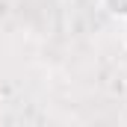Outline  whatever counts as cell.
<instances>
[{
  "label": "cell",
  "instance_id": "7a4b0ae2",
  "mask_svg": "<svg viewBox=\"0 0 127 127\" xmlns=\"http://www.w3.org/2000/svg\"><path fill=\"white\" fill-rule=\"evenodd\" d=\"M124 24H127V21H124ZM124 44H127V30H124Z\"/></svg>",
  "mask_w": 127,
  "mask_h": 127
},
{
  "label": "cell",
  "instance_id": "6da1fadb",
  "mask_svg": "<svg viewBox=\"0 0 127 127\" xmlns=\"http://www.w3.org/2000/svg\"><path fill=\"white\" fill-rule=\"evenodd\" d=\"M100 3H103V9H106L112 18L127 21V0H100Z\"/></svg>",
  "mask_w": 127,
  "mask_h": 127
}]
</instances>
